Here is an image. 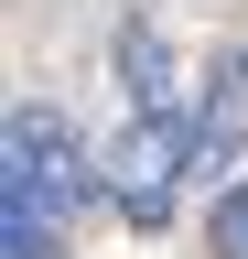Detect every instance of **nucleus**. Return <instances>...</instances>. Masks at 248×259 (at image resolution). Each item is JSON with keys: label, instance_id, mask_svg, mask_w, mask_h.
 Returning <instances> with one entry per match:
<instances>
[{"label": "nucleus", "instance_id": "f257e3e1", "mask_svg": "<svg viewBox=\"0 0 248 259\" xmlns=\"http://www.w3.org/2000/svg\"><path fill=\"white\" fill-rule=\"evenodd\" d=\"M86 151H76V130H65V108H43V97H22L11 108V130H0V205H43L54 227H65L76 205H86Z\"/></svg>", "mask_w": 248, "mask_h": 259}, {"label": "nucleus", "instance_id": "f03ea898", "mask_svg": "<svg viewBox=\"0 0 248 259\" xmlns=\"http://www.w3.org/2000/svg\"><path fill=\"white\" fill-rule=\"evenodd\" d=\"M183 173H194V130H183V119H130V130L97 151V194H108L130 227H162L173 194H183Z\"/></svg>", "mask_w": 248, "mask_h": 259}, {"label": "nucleus", "instance_id": "7ed1b4c3", "mask_svg": "<svg viewBox=\"0 0 248 259\" xmlns=\"http://www.w3.org/2000/svg\"><path fill=\"white\" fill-rule=\"evenodd\" d=\"M227 151H248V54H227L205 76V108H194V173L227 184Z\"/></svg>", "mask_w": 248, "mask_h": 259}, {"label": "nucleus", "instance_id": "20e7f679", "mask_svg": "<svg viewBox=\"0 0 248 259\" xmlns=\"http://www.w3.org/2000/svg\"><path fill=\"white\" fill-rule=\"evenodd\" d=\"M119 76H130V119H173V44H162V32H151V22H130V32H119Z\"/></svg>", "mask_w": 248, "mask_h": 259}, {"label": "nucleus", "instance_id": "39448f33", "mask_svg": "<svg viewBox=\"0 0 248 259\" xmlns=\"http://www.w3.org/2000/svg\"><path fill=\"white\" fill-rule=\"evenodd\" d=\"M54 238H65V227L43 205H0V259H54Z\"/></svg>", "mask_w": 248, "mask_h": 259}, {"label": "nucleus", "instance_id": "423d86ee", "mask_svg": "<svg viewBox=\"0 0 248 259\" xmlns=\"http://www.w3.org/2000/svg\"><path fill=\"white\" fill-rule=\"evenodd\" d=\"M205 248H216V259H248V173H237V184H216V216H205Z\"/></svg>", "mask_w": 248, "mask_h": 259}]
</instances>
